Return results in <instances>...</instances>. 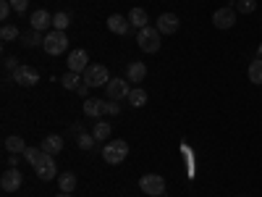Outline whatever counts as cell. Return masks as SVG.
Instances as JSON below:
<instances>
[{
	"label": "cell",
	"mask_w": 262,
	"mask_h": 197,
	"mask_svg": "<svg viewBox=\"0 0 262 197\" xmlns=\"http://www.w3.org/2000/svg\"><path fill=\"white\" fill-rule=\"evenodd\" d=\"M126 155H128V142H123V140H118V142H107V145L102 147V161H105V163H111V166L123 163Z\"/></svg>",
	"instance_id": "cell-1"
},
{
	"label": "cell",
	"mask_w": 262,
	"mask_h": 197,
	"mask_svg": "<svg viewBox=\"0 0 262 197\" xmlns=\"http://www.w3.org/2000/svg\"><path fill=\"white\" fill-rule=\"evenodd\" d=\"M160 32H158V27H144V29H139V34H137V42H139V48L144 50V53H158L160 50Z\"/></svg>",
	"instance_id": "cell-2"
},
{
	"label": "cell",
	"mask_w": 262,
	"mask_h": 197,
	"mask_svg": "<svg viewBox=\"0 0 262 197\" xmlns=\"http://www.w3.org/2000/svg\"><path fill=\"white\" fill-rule=\"evenodd\" d=\"M42 48H45L48 55H60V53L69 50V37H66V32L53 29L50 34H45V42H42Z\"/></svg>",
	"instance_id": "cell-3"
},
{
	"label": "cell",
	"mask_w": 262,
	"mask_h": 197,
	"mask_svg": "<svg viewBox=\"0 0 262 197\" xmlns=\"http://www.w3.org/2000/svg\"><path fill=\"white\" fill-rule=\"evenodd\" d=\"M81 79H84V84H90V87H107L111 74H107V69L102 63H90V69L81 74Z\"/></svg>",
	"instance_id": "cell-4"
},
{
	"label": "cell",
	"mask_w": 262,
	"mask_h": 197,
	"mask_svg": "<svg viewBox=\"0 0 262 197\" xmlns=\"http://www.w3.org/2000/svg\"><path fill=\"white\" fill-rule=\"evenodd\" d=\"M32 168H34V173H37L42 182L55 179V155H48V152H42V155L37 158V163H34Z\"/></svg>",
	"instance_id": "cell-5"
},
{
	"label": "cell",
	"mask_w": 262,
	"mask_h": 197,
	"mask_svg": "<svg viewBox=\"0 0 262 197\" xmlns=\"http://www.w3.org/2000/svg\"><path fill=\"white\" fill-rule=\"evenodd\" d=\"M139 187H142V192L149 194V197L165 194V182H163V176H158V173H147V176H142V179H139Z\"/></svg>",
	"instance_id": "cell-6"
},
{
	"label": "cell",
	"mask_w": 262,
	"mask_h": 197,
	"mask_svg": "<svg viewBox=\"0 0 262 197\" xmlns=\"http://www.w3.org/2000/svg\"><path fill=\"white\" fill-rule=\"evenodd\" d=\"M105 92H107V100H128V92H131V87H128V79H111L105 87Z\"/></svg>",
	"instance_id": "cell-7"
},
{
	"label": "cell",
	"mask_w": 262,
	"mask_h": 197,
	"mask_svg": "<svg viewBox=\"0 0 262 197\" xmlns=\"http://www.w3.org/2000/svg\"><path fill=\"white\" fill-rule=\"evenodd\" d=\"M13 82L18 87H34L39 82V74H37L34 66H18V69L13 71Z\"/></svg>",
	"instance_id": "cell-8"
},
{
	"label": "cell",
	"mask_w": 262,
	"mask_h": 197,
	"mask_svg": "<svg viewBox=\"0 0 262 197\" xmlns=\"http://www.w3.org/2000/svg\"><path fill=\"white\" fill-rule=\"evenodd\" d=\"M236 8H231V6H226V8H217L215 13H212V24L217 27V29H231L233 24H236Z\"/></svg>",
	"instance_id": "cell-9"
},
{
	"label": "cell",
	"mask_w": 262,
	"mask_h": 197,
	"mask_svg": "<svg viewBox=\"0 0 262 197\" xmlns=\"http://www.w3.org/2000/svg\"><path fill=\"white\" fill-rule=\"evenodd\" d=\"M155 27H158V32H160L163 37L176 34V32H179V16H176V13H160Z\"/></svg>",
	"instance_id": "cell-10"
},
{
	"label": "cell",
	"mask_w": 262,
	"mask_h": 197,
	"mask_svg": "<svg viewBox=\"0 0 262 197\" xmlns=\"http://www.w3.org/2000/svg\"><path fill=\"white\" fill-rule=\"evenodd\" d=\"M21 184H24V176H21L18 168H8L3 176H0V187H3V192H16Z\"/></svg>",
	"instance_id": "cell-11"
},
{
	"label": "cell",
	"mask_w": 262,
	"mask_h": 197,
	"mask_svg": "<svg viewBox=\"0 0 262 197\" xmlns=\"http://www.w3.org/2000/svg\"><path fill=\"white\" fill-rule=\"evenodd\" d=\"M107 29H111L113 34L118 37H126L131 24H128V16H121V13H113V16H107Z\"/></svg>",
	"instance_id": "cell-12"
},
{
	"label": "cell",
	"mask_w": 262,
	"mask_h": 197,
	"mask_svg": "<svg viewBox=\"0 0 262 197\" xmlns=\"http://www.w3.org/2000/svg\"><path fill=\"white\" fill-rule=\"evenodd\" d=\"M86 69H90V55H86V50H74L69 55V71L84 74Z\"/></svg>",
	"instance_id": "cell-13"
},
{
	"label": "cell",
	"mask_w": 262,
	"mask_h": 197,
	"mask_svg": "<svg viewBox=\"0 0 262 197\" xmlns=\"http://www.w3.org/2000/svg\"><path fill=\"white\" fill-rule=\"evenodd\" d=\"M29 24H32V29L42 32V29L53 27V16H50V13H48L45 8H39V11H34V13L29 16Z\"/></svg>",
	"instance_id": "cell-14"
},
{
	"label": "cell",
	"mask_w": 262,
	"mask_h": 197,
	"mask_svg": "<svg viewBox=\"0 0 262 197\" xmlns=\"http://www.w3.org/2000/svg\"><path fill=\"white\" fill-rule=\"evenodd\" d=\"M102 113H105V100H95V97H86L84 100V116L100 119Z\"/></svg>",
	"instance_id": "cell-15"
},
{
	"label": "cell",
	"mask_w": 262,
	"mask_h": 197,
	"mask_svg": "<svg viewBox=\"0 0 262 197\" xmlns=\"http://www.w3.org/2000/svg\"><path fill=\"white\" fill-rule=\"evenodd\" d=\"M144 76H147V66H144L142 61L128 63V69H126V79H128V82H137V84H139Z\"/></svg>",
	"instance_id": "cell-16"
},
{
	"label": "cell",
	"mask_w": 262,
	"mask_h": 197,
	"mask_svg": "<svg viewBox=\"0 0 262 197\" xmlns=\"http://www.w3.org/2000/svg\"><path fill=\"white\" fill-rule=\"evenodd\" d=\"M39 150H42V152H48V155H58V152L63 150V140H60L58 134H50V137L42 140Z\"/></svg>",
	"instance_id": "cell-17"
},
{
	"label": "cell",
	"mask_w": 262,
	"mask_h": 197,
	"mask_svg": "<svg viewBox=\"0 0 262 197\" xmlns=\"http://www.w3.org/2000/svg\"><path fill=\"white\" fill-rule=\"evenodd\" d=\"M128 24L137 27V29H144L147 27V11L144 8H131L128 11Z\"/></svg>",
	"instance_id": "cell-18"
},
{
	"label": "cell",
	"mask_w": 262,
	"mask_h": 197,
	"mask_svg": "<svg viewBox=\"0 0 262 197\" xmlns=\"http://www.w3.org/2000/svg\"><path fill=\"white\" fill-rule=\"evenodd\" d=\"M60 84L66 87V90H79V87L84 84V79H81V74L69 71V74H63V76H60Z\"/></svg>",
	"instance_id": "cell-19"
},
{
	"label": "cell",
	"mask_w": 262,
	"mask_h": 197,
	"mask_svg": "<svg viewBox=\"0 0 262 197\" xmlns=\"http://www.w3.org/2000/svg\"><path fill=\"white\" fill-rule=\"evenodd\" d=\"M76 184H79V182H76V176H74L71 171L60 173V179H58V187H60V192H69V194H71V192L76 189Z\"/></svg>",
	"instance_id": "cell-20"
},
{
	"label": "cell",
	"mask_w": 262,
	"mask_h": 197,
	"mask_svg": "<svg viewBox=\"0 0 262 197\" xmlns=\"http://www.w3.org/2000/svg\"><path fill=\"white\" fill-rule=\"evenodd\" d=\"M247 74H249V82H252V84H262V58H254V61L249 63Z\"/></svg>",
	"instance_id": "cell-21"
},
{
	"label": "cell",
	"mask_w": 262,
	"mask_h": 197,
	"mask_svg": "<svg viewBox=\"0 0 262 197\" xmlns=\"http://www.w3.org/2000/svg\"><path fill=\"white\" fill-rule=\"evenodd\" d=\"M111 131H113V129H111V124H107V121H97V124L92 126V134H95L97 142H105L107 137H111Z\"/></svg>",
	"instance_id": "cell-22"
},
{
	"label": "cell",
	"mask_w": 262,
	"mask_h": 197,
	"mask_svg": "<svg viewBox=\"0 0 262 197\" xmlns=\"http://www.w3.org/2000/svg\"><path fill=\"white\" fill-rule=\"evenodd\" d=\"M3 145H6V150H8V152H13V155H18V152H24V150H27L24 140L16 137V134H13V137H6V142H3Z\"/></svg>",
	"instance_id": "cell-23"
},
{
	"label": "cell",
	"mask_w": 262,
	"mask_h": 197,
	"mask_svg": "<svg viewBox=\"0 0 262 197\" xmlns=\"http://www.w3.org/2000/svg\"><path fill=\"white\" fill-rule=\"evenodd\" d=\"M128 103L134 105V108H142V105L147 103V92L142 90V87H137V90H131V92H128Z\"/></svg>",
	"instance_id": "cell-24"
},
{
	"label": "cell",
	"mask_w": 262,
	"mask_h": 197,
	"mask_svg": "<svg viewBox=\"0 0 262 197\" xmlns=\"http://www.w3.org/2000/svg\"><path fill=\"white\" fill-rule=\"evenodd\" d=\"M71 24V16L69 13H55L53 16V29H58V32H66V27Z\"/></svg>",
	"instance_id": "cell-25"
},
{
	"label": "cell",
	"mask_w": 262,
	"mask_h": 197,
	"mask_svg": "<svg viewBox=\"0 0 262 197\" xmlns=\"http://www.w3.org/2000/svg\"><path fill=\"white\" fill-rule=\"evenodd\" d=\"M236 11H238V13H254V11H257V0H238Z\"/></svg>",
	"instance_id": "cell-26"
},
{
	"label": "cell",
	"mask_w": 262,
	"mask_h": 197,
	"mask_svg": "<svg viewBox=\"0 0 262 197\" xmlns=\"http://www.w3.org/2000/svg\"><path fill=\"white\" fill-rule=\"evenodd\" d=\"M37 42H45V37H42L37 29H32L29 34H24V45L27 48H32V45H37Z\"/></svg>",
	"instance_id": "cell-27"
},
{
	"label": "cell",
	"mask_w": 262,
	"mask_h": 197,
	"mask_svg": "<svg viewBox=\"0 0 262 197\" xmlns=\"http://www.w3.org/2000/svg\"><path fill=\"white\" fill-rule=\"evenodd\" d=\"M95 142H97V140H95V134H84V131L79 134V147H81V150H92V147H95Z\"/></svg>",
	"instance_id": "cell-28"
},
{
	"label": "cell",
	"mask_w": 262,
	"mask_h": 197,
	"mask_svg": "<svg viewBox=\"0 0 262 197\" xmlns=\"http://www.w3.org/2000/svg\"><path fill=\"white\" fill-rule=\"evenodd\" d=\"M21 155L27 158V163H32V166H34V163H37V158L42 155V150H37V147H27L24 152H21Z\"/></svg>",
	"instance_id": "cell-29"
},
{
	"label": "cell",
	"mask_w": 262,
	"mask_h": 197,
	"mask_svg": "<svg viewBox=\"0 0 262 197\" xmlns=\"http://www.w3.org/2000/svg\"><path fill=\"white\" fill-rule=\"evenodd\" d=\"M0 37H3V40L8 42V40H16V37H21V34H18V29H16V27H11V24H6L3 29H0Z\"/></svg>",
	"instance_id": "cell-30"
},
{
	"label": "cell",
	"mask_w": 262,
	"mask_h": 197,
	"mask_svg": "<svg viewBox=\"0 0 262 197\" xmlns=\"http://www.w3.org/2000/svg\"><path fill=\"white\" fill-rule=\"evenodd\" d=\"M118 103L116 100H105V116H118Z\"/></svg>",
	"instance_id": "cell-31"
},
{
	"label": "cell",
	"mask_w": 262,
	"mask_h": 197,
	"mask_svg": "<svg viewBox=\"0 0 262 197\" xmlns=\"http://www.w3.org/2000/svg\"><path fill=\"white\" fill-rule=\"evenodd\" d=\"M11 11H13L11 0H0V18H8V16H11Z\"/></svg>",
	"instance_id": "cell-32"
},
{
	"label": "cell",
	"mask_w": 262,
	"mask_h": 197,
	"mask_svg": "<svg viewBox=\"0 0 262 197\" xmlns=\"http://www.w3.org/2000/svg\"><path fill=\"white\" fill-rule=\"evenodd\" d=\"M11 6H13L16 13H24V11L29 8V0H11Z\"/></svg>",
	"instance_id": "cell-33"
},
{
	"label": "cell",
	"mask_w": 262,
	"mask_h": 197,
	"mask_svg": "<svg viewBox=\"0 0 262 197\" xmlns=\"http://www.w3.org/2000/svg\"><path fill=\"white\" fill-rule=\"evenodd\" d=\"M3 63H6V69H8V71H16V69H18V63L13 61V55H6V61H3Z\"/></svg>",
	"instance_id": "cell-34"
},
{
	"label": "cell",
	"mask_w": 262,
	"mask_h": 197,
	"mask_svg": "<svg viewBox=\"0 0 262 197\" xmlns=\"http://www.w3.org/2000/svg\"><path fill=\"white\" fill-rule=\"evenodd\" d=\"M90 90H92V87H90V84H81V87H79V90H76V92H79V95H81V97L86 100V95H90Z\"/></svg>",
	"instance_id": "cell-35"
},
{
	"label": "cell",
	"mask_w": 262,
	"mask_h": 197,
	"mask_svg": "<svg viewBox=\"0 0 262 197\" xmlns=\"http://www.w3.org/2000/svg\"><path fill=\"white\" fill-rule=\"evenodd\" d=\"M16 163H18V158H16V155H11V158H8V168H16Z\"/></svg>",
	"instance_id": "cell-36"
},
{
	"label": "cell",
	"mask_w": 262,
	"mask_h": 197,
	"mask_svg": "<svg viewBox=\"0 0 262 197\" xmlns=\"http://www.w3.org/2000/svg\"><path fill=\"white\" fill-rule=\"evenodd\" d=\"M55 197H71L69 192H60V194H55Z\"/></svg>",
	"instance_id": "cell-37"
},
{
	"label": "cell",
	"mask_w": 262,
	"mask_h": 197,
	"mask_svg": "<svg viewBox=\"0 0 262 197\" xmlns=\"http://www.w3.org/2000/svg\"><path fill=\"white\" fill-rule=\"evenodd\" d=\"M257 58H262V45H259V48H257Z\"/></svg>",
	"instance_id": "cell-38"
}]
</instances>
